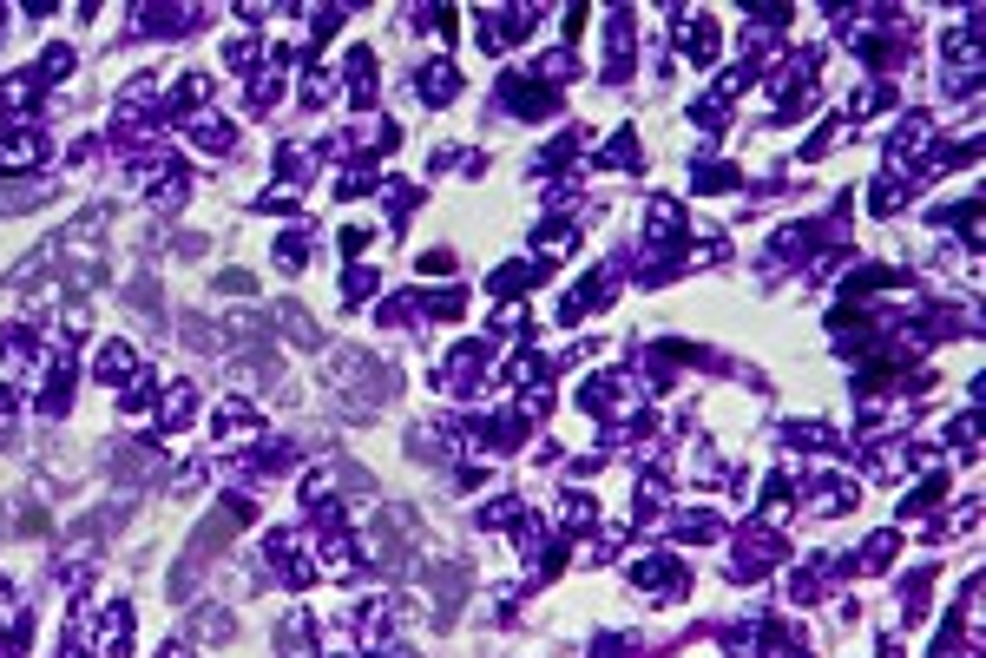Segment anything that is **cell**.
I'll list each match as a JSON object with an SVG mask.
<instances>
[{"label": "cell", "instance_id": "obj_5", "mask_svg": "<svg viewBox=\"0 0 986 658\" xmlns=\"http://www.w3.org/2000/svg\"><path fill=\"white\" fill-rule=\"evenodd\" d=\"M217 290H224V296H250V290H257V284H250L244 270H224V277H217Z\"/></svg>", "mask_w": 986, "mask_h": 658}, {"label": "cell", "instance_id": "obj_1", "mask_svg": "<svg viewBox=\"0 0 986 658\" xmlns=\"http://www.w3.org/2000/svg\"><path fill=\"white\" fill-rule=\"evenodd\" d=\"M237 527H244V507H231V513H217V520H204V527H197V540H191V566H197V560H211V553H217V546L231 540ZM191 566H184V573H191Z\"/></svg>", "mask_w": 986, "mask_h": 658}, {"label": "cell", "instance_id": "obj_4", "mask_svg": "<svg viewBox=\"0 0 986 658\" xmlns=\"http://www.w3.org/2000/svg\"><path fill=\"white\" fill-rule=\"evenodd\" d=\"M184 336H191V349H211V343H217V329H211L204 316H184Z\"/></svg>", "mask_w": 986, "mask_h": 658}, {"label": "cell", "instance_id": "obj_3", "mask_svg": "<svg viewBox=\"0 0 986 658\" xmlns=\"http://www.w3.org/2000/svg\"><path fill=\"white\" fill-rule=\"evenodd\" d=\"M119 474H125V481H138V474H152V454L125 442V448H119Z\"/></svg>", "mask_w": 986, "mask_h": 658}, {"label": "cell", "instance_id": "obj_2", "mask_svg": "<svg viewBox=\"0 0 986 658\" xmlns=\"http://www.w3.org/2000/svg\"><path fill=\"white\" fill-rule=\"evenodd\" d=\"M276 323H284L290 336H296V349H323V336H316V323H309L303 304H284V310H276Z\"/></svg>", "mask_w": 986, "mask_h": 658}, {"label": "cell", "instance_id": "obj_6", "mask_svg": "<svg viewBox=\"0 0 986 658\" xmlns=\"http://www.w3.org/2000/svg\"><path fill=\"white\" fill-rule=\"evenodd\" d=\"M197 633H217V639H231V619H224V613H197Z\"/></svg>", "mask_w": 986, "mask_h": 658}]
</instances>
